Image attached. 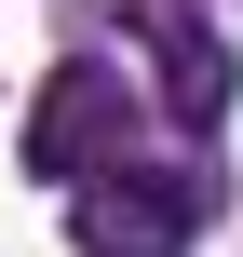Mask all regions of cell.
<instances>
[{"label":"cell","instance_id":"1","mask_svg":"<svg viewBox=\"0 0 243 257\" xmlns=\"http://www.w3.org/2000/svg\"><path fill=\"white\" fill-rule=\"evenodd\" d=\"M203 230V176L189 163H95L68 176V244L81 257H189Z\"/></svg>","mask_w":243,"mask_h":257},{"label":"cell","instance_id":"2","mask_svg":"<svg viewBox=\"0 0 243 257\" xmlns=\"http://www.w3.org/2000/svg\"><path fill=\"white\" fill-rule=\"evenodd\" d=\"M122 136H135V95H122V68H95V54H68L54 81H41V108H27V176H95V163H122Z\"/></svg>","mask_w":243,"mask_h":257},{"label":"cell","instance_id":"3","mask_svg":"<svg viewBox=\"0 0 243 257\" xmlns=\"http://www.w3.org/2000/svg\"><path fill=\"white\" fill-rule=\"evenodd\" d=\"M122 27H135L149 68H162V122H176V136H216V122H230V41L203 27V0H122Z\"/></svg>","mask_w":243,"mask_h":257}]
</instances>
